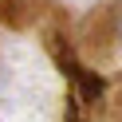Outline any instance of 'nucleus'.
I'll list each match as a JSON object with an SVG mask.
<instances>
[{"label": "nucleus", "mask_w": 122, "mask_h": 122, "mask_svg": "<svg viewBox=\"0 0 122 122\" xmlns=\"http://www.w3.org/2000/svg\"><path fill=\"white\" fill-rule=\"evenodd\" d=\"M114 122H122V91H118V98H114Z\"/></svg>", "instance_id": "nucleus-1"}]
</instances>
